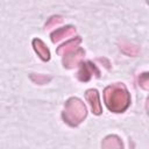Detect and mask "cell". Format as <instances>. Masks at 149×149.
<instances>
[{"label":"cell","mask_w":149,"mask_h":149,"mask_svg":"<svg viewBox=\"0 0 149 149\" xmlns=\"http://www.w3.org/2000/svg\"><path fill=\"white\" fill-rule=\"evenodd\" d=\"M104 100L107 108L114 113L125 112L130 104V95L122 84H113L105 88Z\"/></svg>","instance_id":"cell-1"},{"label":"cell","mask_w":149,"mask_h":149,"mask_svg":"<svg viewBox=\"0 0 149 149\" xmlns=\"http://www.w3.org/2000/svg\"><path fill=\"white\" fill-rule=\"evenodd\" d=\"M30 79L36 83V84H40V85H43V84H47L51 80L50 77H47V76H43V74H30Z\"/></svg>","instance_id":"cell-11"},{"label":"cell","mask_w":149,"mask_h":149,"mask_svg":"<svg viewBox=\"0 0 149 149\" xmlns=\"http://www.w3.org/2000/svg\"><path fill=\"white\" fill-rule=\"evenodd\" d=\"M93 73H95L97 76H99V71L97 70V68H95L91 62L81 63L80 71L78 72V78H79V80H81V81H87V80L92 77Z\"/></svg>","instance_id":"cell-5"},{"label":"cell","mask_w":149,"mask_h":149,"mask_svg":"<svg viewBox=\"0 0 149 149\" xmlns=\"http://www.w3.org/2000/svg\"><path fill=\"white\" fill-rule=\"evenodd\" d=\"M120 49H121L125 54L130 55V56H136V55L139 54V51H140V49H139L136 45L130 44V43H128V42H121V43H120Z\"/></svg>","instance_id":"cell-10"},{"label":"cell","mask_w":149,"mask_h":149,"mask_svg":"<svg viewBox=\"0 0 149 149\" xmlns=\"http://www.w3.org/2000/svg\"><path fill=\"white\" fill-rule=\"evenodd\" d=\"M139 83H140V85L144 88V90H148V83H149V80H148V73L147 72H144V73H142L140 77H139Z\"/></svg>","instance_id":"cell-12"},{"label":"cell","mask_w":149,"mask_h":149,"mask_svg":"<svg viewBox=\"0 0 149 149\" xmlns=\"http://www.w3.org/2000/svg\"><path fill=\"white\" fill-rule=\"evenodd\" d=\"M84 55H85L84 50L79 47H77L76 49H73V50H71L66 54H64L63 55V65H64V68H68V69L74 68L81 61Z\"/></svg>","instance_id":"cell-3"},{"label":"cell","mask_w":149,"mask_h":149,"mask_svg":"<svg viewBox=\"0 0 149 149\" xmlns=\"http://www.w3.org/2000/svg\"><path fill=\"white\" fill-rule=\"evenodd\" d=\"M102 148L106 149H113V148H122V142L121 140L116 136V135H108L104 139L102 143H101Z\"/></svg>","instance_id":"cell-9"},{"label":"cell","mask_w":149,"mask_h":149,"mask_svg":"<svg viewBox=\"0 0 149 149\" xmlns=\"http://www.w3.org/2000/svg\"><path fill=\"white\" fill-rule=\"evenodd\" d=\"M81 42V38L80 37H76V38H72V40H70L69 42H66V43H64V44H62L61 47H58V49H57V54L58 55H64V54H66V52H69V51H71V50H73V49H76L78 45H79V43Z\"/></svg>","instance_id":"cell-8"},{"label":"cell","mask_w":149,"mask_h":149,"mask_svg":"<svg viewBox=\"0 0 149 149\" xmlns=\"http://www.w3.org/2000/svg\"><path fill=\"white\" fill-rule=\"evenodd\" d=\"M76 34V28L72 27V26H66V27H63V28H59V29H56L54 33H51V41L54 43L65 38V37H69V36H72Z\"/></svg>","instance_id":"cell-6"},{"label":"cell","mask_w":149,"mask_h":149,"mask_svg":"<svg viewBox=\"0 0 149 149\" xmlns=\"http://www.w3.org/2000/svg\"><path fill=\"white\" fill-rule=\"evenodd\" d=\"M62 21H63L62 16H52V17L49 20V22L45 24V28H49V27H54V26H56V24L61 23Z\"/></svg>","instance_id":"cell-13"},{"label":"cell","mask_w":149,"mask_h":149,"mask_svg":"<svg viewBox=\"0 0 149 149\" xmlns=\"http://www.w3.org/2000/svg\"><path fill=\"white\" fill-rule=\"evenodd\" d=\"M85 98L86 100L88 101L91 108H92V112L97 115L101 114L102 109H101V104H100V99H99V93L95 88H91V90H87L86 93H85Z\"/></svg>","instance_id":"cell-4"},{"label":"cell","mask_w":149,"mask_h":149,"mask_svg":"<svg viewBox=\"0 0 149 149\" xmlns=\"http://www.w3.org/2000/svg\"><path fill=\"white\" fill-rule=\"evenodd\" d=\"M33 47L34 50L36 51V54L40 56L41 59L43 61H49L50 59V51L47 48V45L44 44V42L40 38H35L33 40Z\"/></svg>","instance_id":"cell-7"},{"label":"cell","mask_w":149,"mask_h":149,"mask_svg":"<svg viewBox=\"0 0 149 149\" xmlns=\"http://www.w3.org/2000/svg\"><path fill=\"white\" fill-rule=\"evenodd\" d=\"M86 114H87V111L84 102L78 98H70L64 105L62 118L64 122H66L72 127H76L84 121V119L86 118Z\"/></svg>","instance_id":"cell-2"}]
</instances>
